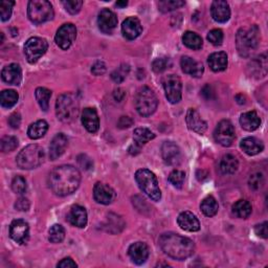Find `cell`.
Instances as JSON below:
<instances>
[{
	"mask_svg": "<svg viewBox=\"0 0 268 268\" xmlns=\"http://www.w3.org/2000/svg\"><path fill=\"white\" fill-rule=\"evenodd\" d=\"M14 1H1L0 2V18L2 21H7L12 16Z\"/></svg>",
	"mask_w": 268,
	"mask_h": 268,
	"instance_id": "49",
	"label": "cell"
},
{
	"mask_svg": "<svg viewBox=\"0 0 268 268\" xmlns=\"http://www.w3.org/2000/svg\"><path fill=\"white\" fill-rule=\"evenodd\" d=\"M67 146H68V138L63 133H59L51 139L49 145V158L56 160L57 158L65 152Z\"/></svg>",
	"mask_w": 268,
	"mask_h": 268,
	"instance_id": "20",
	"label": "cell"
},
{
	"mask_svg": "<svg viewBox=\"0 0 268 268\" xmlns=\"http://www.w3.org/2000/svg\"><path fill=\"white\" fill-rule=\"evenodd\" d=\"M215 140L223 147L232 146L235 140V128L227 120L221 121L214 131Z\"/></svg>",
	"mask_w": 268,
	"mask_h": 268,
	"instance_id": "11",
	"label": "cell"
},
{
	"mask_svg": "<svg viewBox=\"0 0 268 268\" xmlns=\"http://www.w3.org/2000/svg\"><path fill=\"white\" fill-rule=\"evenodd\" d=\"M159 245L166 255L179 261L191 257L195 250V244L191 239L174 233L162 234Z\"/></svg>",
	"mask_w": 268,
	"mask_h": 268,
	"instance_id": "2",
	"label": "cell"
},
{
	"mask_svg": "<svg viewBox=\"0 0 268 268\" xmlns=\"http://www.w3.org/2000/svg\"><path fill=\"white\" fill-rule=\"evenodd\" d=\"M82 124L86 130L90 133H95L100 128V120L98 112L93 108H85L82 112Z\"/></svg>",
	"mask_w": 268,
	"mask_h": 268,
	"instance_id": "24",
	"label": "cell"
},
{
	"mask_svg": "<svg viewBox=\"0 0 268 268\" xmlns=\"http://www.w3.org/2000/svg\"><path fill=\"white\" fill-rule=\"evenodd\" d=\"M200 208L206 217H213V216L218 213L219 205L217 200L213 196H207L202 200V202L200 204Z\"/></svg>",
	"mask_w": 268,
	"mask_h": 268,
	"instance_id": "33",
	"label": "cell"
},
{
	"mask_svg": "<svg viewBox=\"0 0 268 268\" xmlns=\"http://www.w3.org/2000/svg\"><path fill=\"white\" fill-rule=\"evenodd\" d=\"M260 29L257 25L241 27L236 36L237 50L241 57H249L259 46Z\"/></svg>",
	"mask_w": 268,
	"mask_h": 268,
	"instance_id": "3",
	"label": "cell"
},
{
	"mask_svg": "<svg viewBox=\"0 0 268 268\" xmlns=\"http://www.w3.org/2000/svg\"><path fill=\"white\" fill-rule=\"evenodd\" d=\"M124 226H125V222L123 221L121 217H118L117 215H114V214H109L107 222H106L107 232L112 233V234L120 233L123 230Z\"/></svg>",
	"mask_w": 268,
	"mask_h": 268,
	"instance_id": "37",
	"label": "cell"
},
{
	"mask_svg": "<svg viewBox=\"0 0 268 268\" xmlns=\"http://www.w3.org/2000/svg\"><path fill=\"white\" fill-rule=\"evenodd\" d=\"M9 125L11 126L12 128H18L20 126V123H21V116L18 112H15L13 114H11V116L9 117Z\"/></svg>",
	"mask_w": 268,
	"mask_h": 268,
	"instance_id": "54",
	"label": "cell"
},
{
	"mask_svg": "<svg viewBox=\"0 0 268 268\" xmlns=\"http://www.w3.org/2000/svg\"><path fill=\"white\" fill-rule=\"evenodd\" d=\"M12 189L16 194H24L27 190L26 180L22 176H16L12 181Z\"/></svg>",
	"mask_w": 268,
	"mask_h": 268,
	"instance_id": "44",
	"label": "cell"
},
{
	"mask_svg": "<svg viewBox=\"0 0 268 268\" xmlns=\"http://www.w3.org/2000/svg\"><path fill=\"white\" fill-rule=\"evenodd\" d=\"M45 159V153L38 145H29L19 152L16 162L19 168L23 170H32L41 166Z\"/></svg>",
	"mask_w": 268,
	"mask_h": 268,
	"instance_id": "5",
	"label": "cell"
},
{
	"mask_svg": "<svg viewBox=\"0 0 268 268\" xmlns=\"http://www.w3.org/2000/svg\"><path fill=\"white\" fill-rule=\"evenodd\" d=\"M81 174L77 168L63 165L55 168L48 177V184L56 195L65 197L71 195L79 188Z\"/></svg>",
	"mask_w": 268,
	"mask_h": 268,
	"instance_id": "1",
	"label": "cell"
},
{
	"mask_svg": "<svg viewBox=\"0 0 268 268\" xmlns=\"http://www.w3.org/2000/svg\"><path fill=\"white\" fill-rule=\"evenodd\" d=\"M158 106L157 96L151 88L143 87L140 88L135 98V107L137 112L143 116L152 115Z\"/></svg>",
	"mask_w": 268,
	"mask_h": 268,
	"instance_id": "8",
	"label": "cell"
},
{
	"mask_svg": "<svg viewBox=\"0 0 268 268\" xmlns=\"http://www.w3.org/2000/svg\"><path fill=\"white\" fill-rule=\"evenodd\" d=\"M155 138V134L147 128H136L134 130V141L139 145H144Z\"/></svg>",
	"mask_w": 268,
	"mask_h": 268,
	"instance_id": "39",
	"label": "cell"
},
{
	"mask_svg": "<svg viewBox=\"0 0 268 268\" xmlns=\"http://www.w3.org/2000/svg\"><path fill=\"white\" fill-rule=\"evenodd\" d=\"M240 125L244 130L255 131L260 127V125H261V120H260V117L256 111H248V112L241 114Z\"/></svg>",
	"mask_w": 268,
	"mask_h": 268,
	"instance_id": "28",
	"label": "cell"
},
{
	"mask_svg": "<svg viewBox=\"0 0 268 268\" xmlns=\"http://www.w3.org/2000/svg\"><path fill=\"white\" fill-rule=\"evenodd\" d=\"M93 197L96 202L108 205L113 202L116 194L115 191L111 187H109V185L98 182L93 188Z\"/></svg>",
	"mask_w": 268,
	"mask_h": 268,
	"instance_id": "15",
	"label": "cell"
},
{
	"mask_svg": "<svg viewBox=\"0 0 268 268\" xmlns=\"http://www.w3.org/2000/svg\"><path fill=\"white\" fill-rule=\"evenodd\" d=\"M162 159L169 166H177L181 162V151L173 141H165L161 146Z\"/></svg>",
	"mask_w": 268,
	"mask_h": 268,
	"instance_id": "13",
	"label": "cell"
},
{
	"mask_svg": "<svg viewBox=\"0 0 268 268\" xmlns=\"http://www.w3.org/2000/svg\"><path fill=\"white\" fill-rule=\"evenodd\" d=\"M211 14L215 21L219 23H225L230 18V9L226 1L223 0H216L212 3Z\"/></svg>",
	"mask_w": 268,
	"mask_h": 268,
	"instance_id": "18",
	"label": "cell"
},
{
	"mask_svg": "<svg viewBox=\"0 0 268 268\" xmlns=\"http://www.w3.org/2000/svg\"><path fill=\"white\" fill-rule=\"evenodd\" d=\"M77 266H78L77 263L74 262L71 258H65L57 265V267H60V268H74Z\"/></svg>",
	"mask_w": 268,
	"mask_h": 268,
	"instance_id": "55",
	"label": "cell"
},
{
	"mask_svg": "<svg viewBox=\"0 0 268 268\" xmlns=\"http://www.w3.org/2000/svg\"><path fill=\"white\" fill-rule=\"evenodd\" d=\"M182 41L185 46L194 50L200 49L203 44L202 38L194 32H185L182 36Z\"/></svg>",
	"mask_w": 268,
	"mask_h": 268,
	"instance_id": "35",
	"label": "cell"
},
{
	"mask_svg": "<svg viewBox=\"0 0 268 268\" xmlns=\"http://www.w3.org/2000/svg\"><path fill=\"white\" fill-rule=\"evenodd\" d=\"M162 84L168 101L172 104L179 103L182 95V84L179 77L175 74H169L163 79Z\"/></svg>",
	"mask_w": 268,
	"mask_h": 268,
	"instance_id": "10",
	"label": "cell"
},
{
	"mask_svg": "<svg viewBox=\"0 0 268 268\" xmlns=\"http://www.w3.org/2000/svg\"><path fill=\"white\" fill-rule=\"evenodd\" d=\"M10 236L18 244H25L29 238V227L27 222L21 219L14 220L10 226Z\"/></svg>",
	"mask_w": 268,
	"mask_h": 268,
	"instance_id": "14",
	"label": "cell"
},
{
	"mask_svg": "<svg viewBox=\"0 0 268 268\" xmlns=\"http://www.w3.org/2000/svg\"><path fill=\"white\" fill-rule=\"evenodd\" d=\"M56 113L60 121L70 123L78 116L79 102L73 93L67 92L59 96L56 103Z\"/></svg>",
	"mask_w": 268,
	"mask_h": 268,
	"instance_id": "4",
	"label": "cell"
},
{
	"mask_svg": "<svg viewBox=\"0 0 268 268\" xmlns=\"http://www.w3.org/2000/svg\"><path fill=\"white\" fill-rule=\"evenodd\" d=\"M127 4H128L127 1H117L115 3V5L118 7H125V6H127Z\"/></svg>",
	"mask_w": 268,
	"mask_h": 268,
	"instance_id": "61",
	"label": "cell"
},
{
	"mask_svg": "<svg viewBox=\"0 0 268 268\" xmlns=\"http://www.w3.org/2000/svg\"><path fill=\"white\" fill-rule=\"evenodd\" d=\"M18 99V93L15 90H12V89L3 90L1 94H0V103H1V106L3 108H12L13 106L16 105Z\"/></svg>",
	"mask_w": 268,
	"mask_h": 268,
	"instance_id": "38",
	"label": "cell"
},
{
	"mask_svg": "<svg viewBox=\"0 0 268 268\" xmlns=\"http://www.w3.org/2000/svg\"><path fill=\"white\" fill-rule=\"evenodd\" d=\"M140 148H141V145H139V144H137V143H135V141H134V144L129 147V150L128 151L132 155H136V154L139 153Z\"/></svg>",
	"mask_w": 268,
	"mask_h": 268,
	"instance_id": "58",
	"label": "cell"
},
{
	"mask_svg": "<svg viewBox=\"0 0 268 268\" xmlns=\"http://www.w3.org/2000/svg\"><path fill=\"white\" fill-rule=\"evenodd\" d=\"M48 48V43L45 39L39 38V37H33L29 38L24 44V54L27 61L34 64L46 53Z\"/></svg>",
	"mask_w": 268,
	"mask_h": 268,
	"instance_id": "9",
	"label": "cell"
},
{
	"mask_svg": "<svg viewBox=\"0 0 268 268\" xmlns=\"http://www.w3.org/2000/svg\"><path fill=\"white\" fill-rule=\"evenodd\" d=\"M77 38V28L72 23H65L57 31L55 40L62 49H68Z\"/></svg>",
	"mask_w": 268,
	"mask_h": 268,
	"instance_id": "12",
	"label": "cell"
},
{
	"mask_svg": "<svg viewBox=\"0 0 268 268\" xmlns=\"http://www.w3.org/2000/svg\"><path fill=\"white\" fill-rule=\"evenodd\" d=\"M129 71H130V66L128 64H122L120 67H117L112 73H111V79H112L115 83L120 84L122 83V82H124L126 78H127Z\"/></svg>",
	"mask_w": 268,
	"mask_h": 268,
	"instance_id": "42",
	"label": "cell"
},
{
	"mask_svg": "<svg viewBox=\"0 0 268 268\" xmlns=\"http://www.w3.org/2000/svg\"><path fill=\"white\" fill-rule=\"evenodd\" d=\"M2 80L9 85H19L22 80V70L19 64L6 65L1 71Z\"/></svg>",
	"mask_w": 268,
	"mask_h": 268,
	"instance_id": "22",
	"label": "cell"
},
{
	"mask_svg": "<svg viewBox=\"0 0 268 268\" xmlns=\"http://www.w3.org/2000/svg\"><path fill=\"white\" fill-rule=\"evenodd\" d=\"M132 124H133V121L129 116H122L120 118V121H118V123H117V126L121 129H126V128L131 127Z\"/></svg>",
	"mask_w": 268,
	"mask_h": 268,
	"instance_id": "57",
	"label": "cell"
},
{
	"mask_svg": "<svg viewBox=\"0 0 268 268\" xmlns=\"http://www.w3.org/2000/svg\"><path fill=\"white\" fill-rule=\"evenodd\" d=\"M143 32V26L136 17H129L123 22L122 33L126 39L134 40Z\"/></svg>",
	"mask_w": 268,
	"mask_h": 268,
	"instance_id": "17",
	"label": "cell"
},
{
	"mask_svg": "<svg viewBox=\"0 0 268 268\" xmlns=\"http://www.w3.org/2000/svg\"><path fill=\"white\" fill-rule=\"evenodd\" d=\"M240 148L247 155L254 156L263 151L264 145L261 140L256 137H246L240 143Z\"/></svg>",
	"mask_w": 268,
	"mask_h": 268,
	"instance_id": "29",
	"label": "cell"
},
{
	"mask_svg": "<svg viewBox=\"0 0 268 268\" xmlns=\"http://www.w3.org/2000/svg\"><path fill=\"white\" fill-rule=\"evenodd\" d=\"M113 96H114V99H115L117 102H121V101L124 99L125 92H124V90H122V89L118 88V89H116V90L114 91Z\"/></svg>",
	"mask_w": 268,
	"mask_h": 268,
	"instance_id": "59",
	"label": "cell"
},
{
	"mask_svg": "<svg viewBox=\"0 0 268 268\" xmlns=\"http://www.w3.org/2000/svg\"><path fill=\"white\" fill-rule=\"evenodd\" d=\"M207 40L213 45H220L223 41V33L221 29H213V31H211L207 34Z\"/></svg>",
	"mask_w": 268,
	"mask_h": 268,
	"instance_id": "50",
	"label": "cell"
},
{
	"mask_svg": "<svg viewBox=\"0 0 268 268\" xmlns=\"http://www.w3.org/2000/svg\"><path fill=\"white\" fill-rule=\"evenodd\" d=\"M62 4L69 14L76 15L81 11L83 1L82 0H67V1H62Z\"/></svg>",
	"mask_w": 268,
	"mask_h": 268,
	"instance_id": "48",
	"label": "cell"
},
{
	"mask_svg": "<svg viewBox=\"0 0 268 268\" xmlns=\"http://www.w3.org/2000/svg\"><path fill=\"white\" fill-rule=\"evenodd\" d=\"M178 225L187 232H198L200 229V222L196 216L191 212H183L177 218Z\"/></svg>",
	"mask_w": 268,
	"mask_h": 268,
	"instance_id": "26",
	"label": "cell"
},
{
	"mask_svg": "<svg viewBox=\"0 0 268 268\" xmlns=\"http://www.w3.org/2000/svg\"><path fill=\"white\" fill-rule=\"evenodd\" d=\"M48 130V124L45 121H37L36 123L29 126L27 130L28 137L32 139H38L41 138L44 134H45Z\"/></svg>",
	"mask_w": 268,
	"mask_h": 268,
	"instance_id": "32",
	"label": "cell"
},
{
	"mask_svg": "<svg viewBox=\"0 0 268 268\" xmlns=\"http://www.w3.org/2000/svg\"><path fill=\"white\" fill-rule=\"evenodd\" d=\"M91 72L94 74V76H102L106 72V65L102 61L95 62L92 67H91Z\"/></svg>",
	"mask_w": 268,
	"mask_h": 268,
	"instance_id": "52",
	"label": "cell"
},
{
	"mask_svg": "<svg viewBox=\"0 0 268 268\" xmlns=\"http://www.w3.org/2000/svg\"><path fill=\"white\" fill-rule=\"evenodd\" d=\"M18 147V139L15 136H4L0 141V149L3 153L12 152Z\"/></svg>",
	"mask_w": 268,
	"mask_h": 268,
	"instance_id": "43",
	"label": "cell"
},
{
	"mask_svg": "<svg viewBox=\"0 0 268 268\" xmlns=\"http://www.w3.org/2000/svg\"><path fill=\"white\" fill-rule=\"evenodd\" d=\"M184 178H185L184 172L179 170H174L173 172L169 175V181L170 183H172L175 188L180 189L184 182Z\"/></svg>",
	"mask_w": 268,
	"mask_h": 268,
	"instance_id": "45",
	"label": "cell"
},
{
	"mask_svg": "<svg viewBox=\"0 0 268 268\" xmlns=\"http://www.w3.org/2000/svg\"><path fill=\"white\" fill-rule=\"evenodd\" d=\"M255 232L258 236L266 239L267 238V222H263V223H261V224L256 225Z\"/></svg>",
	"mask_w": 268,
	"mask_h": 268,
	"instance_id": "56",
	"label": "cell"
},
{
	"mask_svg": "<svg viewBox=\"0 0 268 268\" xmlns=\"http://www.w3.org/2000/svg\"><path fill=\"white\" fill-rule=\"evenodd\" d=\"M29 205L31 204H29L28 199L21 197L16 201V203H15V208H16V210H18V211H21V212H26V211H28Z\"/></svg>",
	"mask_w": 268,
	"mask_h": 268,
	"instance_id": "53",
	"label": "cell"
},
{
	"mask_svg": "<svg viewBox=\"0 0 268 268\" xmlns=\"http://www.w3.org/2000/svg\"><path fill=\"white\" fill-rule=\"evenodd\" d=\"M27 15L34 23L41 24L54 18L53 5L46 0H32L27 5Z\"/></svg>",
	"mask_w": 268,
	"mask_h": 268,
	"instance_id": "7",
	"label": "cell"
},
{
	"mask_svg": "<svg viewBox=\"0 0 268 268\" xmlns=\"http://www.w3.org/2000/svg\"><path fill=\"white\" fill-rule=\"evenodd\" d=\"M67 220L71 225L83 228L87 224V212L83 206L73 205L67 215Z\"/></svg>",
	"mask_w": 268,
	"mask_h": 268,
	"instance_id": "25",
	"label": "cell"
},
{
	"mask_svg": "<svg viewBox=\"0 0 268 268\" xmlns=\"http://www.w3.org/2000/svg\"><path fill=\"white\" fill-rule=\"evenodd\" d=\"M239 167V162L232 154H226L220 161V170L223 174H234Z\"/></svg>",
	"mask_w": 268,
	"mask_h": 268,
	"instance_id": "31",
	"label": "cell"
},
{
	"mask_svg": "<svg viewBox=\"0 0 268 268\" xmlns=\"http://www.w3.org/2000/svg\"><path fill=\"white\" fill-rule=\"evenodd\" d=\"M251 204L246 200H238L233 205V213L238 218L246 219L251 214Z\"/></svg>",
	"mask_w": 268,
	"mask_h": 268,
	"instance_id": "34",
	"label": "cell"
},
{
	"mask_svg": "<svg viewBox=\"0 0 268 268\" xmlns=\"http://www.w3.org/2000/svg\"><path fill=\"white\" fill-rule=\"evenodd\" d=\"M236 100H237L238 103L241 104V105H243V104H245V100H246V98H245L243 94H238L236 96Z\"/></svg>",
	"mask_w": 268,
	"mask_h": 268,
	"instance_id": "60",
	"label": "cell"
},
{
	"mask_svg": "<svg viewBox=\"0 0 268 268\" xmlns=\"http://www.w3.org/2000/svg\"><path fill=\"white\" fill-rule=\"evenodd\" d=\"M249 70L252 77L256 78H263L267 73V57L266 54L260 55L259 57L255 58L249 64Z\"/></svg>",
	"mask_w": 268,
	"mask_h": 268,
	"instance_id": "27",
	"label": "cell"
},
{
	"mask_svg": "<svg viewBox=\"0 0 268 268\" xmlns=\"http://www.w3.org/2000/svg\"><path fill=\"white\" fill-rule=\"evenodd\" d=\"M48 239L51 243H61L65 238V229L60 224H55L49 228Z\"/></svg>",
	"mask_w": 268,
	"mask_h": 268,
	"instance_id": "40",
	"label": "cell"
},
{
	"mask_svg": "<svg viewBox=\"0 0 268 268\" xmlns=\"http://www.w3.org/2000/svg\"><path fill=\"white\" fill-rule=\"evenodd\" d=\"M180 65L182 71L184 73H188L190 76L194 77V78H200L202 77L204 68L203 65L200 62L194 60V59L189 57V56H184L181 58L180 60Z\"/></svg>",
	"mask_w": 268,
	"mask_h": 268,
	"instance_id": "23",
	"label": "cell"
},
{
	"mask_svg": "<svg viewBox=\"0 0 268 268\" xmlns=\"http://www.w3.org/2000/svg\"><path fill=\"white\" fill-rule=\"evenodd\" d=\"M135 179L140 190L147 196L154 201H159L161 198V192L158 185V180L155 174L148 169H140L136 171Z\"/></svg>",
	"mask_w": 268,
	"mask_h": 268,
	"instance_id": "6",
	"label": "cell"
},
{
	"mask_svg": "<svg viewBox=\"0 0 268 268\" xmlns=\"http://www.w3.org/2000/svg\"><path fill=\"white\" fill-rule=\"evenodd\" d=\"M78 163L81 169L85 171L91 170L93 168V162L90 157H88L86 154H81L78 156Z\"/></svg>",
	"mask_w": 268,
	"mask_h": 268,
	"instance_id": "51",
	"label": "cell"
},
{
	"mask_svg": "<svg viewBox=\"0 0 268 268\" xmlns=\"http://www.w3.org/2000/svg\"><path fill=\"white\" fill-rule=\"evenodd\" d=\"M128 255L133 263L137 265L144 264L149 258V247L144 242L133 243L128 249Z\"/></svg>",
	"mask_w": 268,
	"mask_h": 268,
	"instance_id": "19",
	"label": "cell"
},
{
	"mask_svg": "<svg viewBox=\"0 0 268 268\" xmlns=\"http://www.w3.org/2000/svg\"><path fill=\"white\" fill-rule=\"evenodd\" d=\"M171 65L172 64H171V60L169 58H157L153 61L152 68L155 72L159 73L168 69Z\"/></svg>",
	"mask_w": 268,
	"mask_h": 268,
	"instance_id": "46",
	"label": "cell"
},
{
	"mask_svg": "<svg viewBox=\"0 0 268 268\" xmlns=\"http://www.w3.org/2000/svg\"><path fill=\"white\" fill-rule=\"evenodd\" d=\"M208 65H210L211 69L213 71H223L226 69L227 67V55L224 51H218V53H214L207 60Z\"/></svg>",
	"mask_w": 268,
	"mask_h": 268,
	"instance_id": "30",
	"label": "cell"
},
{
	"mask_svg": "<svg viewBox=\"0 0 268 268\" xmlns=\"http://www.w3.org/2000/svg\"><path fill=\"white\" fill-rule=\"evenodd\" d=\"M183 5L184 1H181V0H162V1H159L158 3L159 11H161L162 13L177 10Z\"/></svg>",
	"mask_w": 268,
	"mask_h": 268,
	"instance_id": "41",
	"label": "cell"
},
{
	"mask_svg": "<svg viewBox=\"0 0 268 268\" xmlns=\"http://www.w3.org/2000/svg\"><path fill=\"white\" fill-rule=\"evenodd\" d=\"M36 99L38 101L39 106L43 111H47L49 107V100L51 96V91L45 87H38L35 91Z\"/></svg>",
	"mask_w": 268,
	"mask_h": 268,
	"instance_id": "36",
	"label": "cell"
},
{
	"mask_svg": "<svg viewBox=\"0 0 268 268\" xmlns=\"http://www.w3.org/2000/svg\"><path fill=\"white\" fill-rule=\"evenodd\" d=\"M185 121H187V125L190 130L194 131L198 134H203L207 129V124L202 120V117L200 116L198 111L190 108L188 110L187 117H185Z\"/></svg>",
	"mask_w": 268,
	"mask_h": 268,
	"instance_id": "21",
	"label": "cell"
},
{
	"mask_svg": "<svg viewBox=\"0 0 268 268\" xmlns=\"http://www.w3.org/2000/svg\"><path fill=\"white\" fill-rule=\"evenodd\" d=\"M248 184H249V188L251 190L254 191H258L261 189L263 187L264 184V176L262 173H254L251 174L249 179H248Z\"/></svg>",
	"mask_w": 268,
	"mask_h": 268,
	"instance_id": "47",
	"label": "cell"
},
{
	"mask_svg": "<svg viewBox=\"0 0 268 268\" xmlns=\"http://www.w3.org/2000/svg\"><path fill=\"white\" fill-rule=\"evenodd\" d=\"M98 24L104 34H111L117 25L116 15L109 9L102 10L98 17Z\"/></svg>",
	"mask_w": 268,
	"mask_h": 268,
	"instance_id": "16",
	"label": "cell"
}]
</instances>
